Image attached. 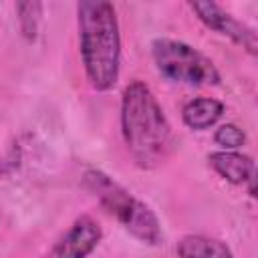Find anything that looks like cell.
Returning <instances> with one entry per match:
<instances>
[{"label":"cell","mask_w":258,"mask_h":258,"mask_svg":"<svg viewBox=\"0 0 258 258\" xmlns=\"http://www.w3.org/2000/svg\"><path fill=\"white\" fill-rule=\"evenodd\" d=\"M20 32L26 40H34L38 34V26L42 20V4L40 2H18L16 4Z\"/></svg>","instance_id":"obj_10"},{"label":"cell","mask_w":258,"mask_h":258,"mask_svg":"<svg viewBox=\"0 0 258 258\" xmlns=\"http://www.w3.org/2000/svg\"><path fill=\"white\" fill-rule=\"evenodd\" d=\"M214 141H216L222 149H226V151H236L238 147L244 145V141H246V133H244L238 125H234V123H226V125H220V127L216 129V133H214Z\"/></svg>","instance_id":"obj_11"},{"label":"cell","mask_w":258,"mask_h":258,"mask_svg":"<svg viewBox=\"0 0 258 258\" xmlns=\"http://www.w3.org/2000/svg\"><path fill=\"white\" fill-rule=\"evenodd\" d=\"M83 185L87 191H91L97 198L103 210L111 214L133 238H137L147 246L161 244L163 232L155 212L145 202L135 198L129 189H125L121 183H117L111 175H107L103 169L97 167L85 169Z\"/></svg>","instance_id":"obj_3"},{"label":"cell","mask_w":258,"mask_h":258,"mask_svg":"<svg viewBox=\"0 0 258 258\" xmlns=\"http://www.w3.org/2000/svg\"><path fill=\"white\" fill-rule=\"evenodd\" d=\"M151 56L157 71L173 83L187 87H208L220 83L216 64L198 48L175 38H155L151 42Z\"/></svg>","instance_id":"obj_4"},{"label":"cell","mask_w":258,"mask_h":258,"mask_svg":"<svg viewBox=\"0 0 258 258\" xmlns=\"http://www.w3.org/2000/svg\"><path fill=\"white\" fill-rule=\"evenodd\" d=\"M81 58L93 89L109 91L119 81L121 34L117 12L105 0H81L77 4Z\"/></svg>","instance_id":"obj_2"},{"label":"cell","mask_w":258,"mask_h":258,"mask_svg":"<svg viewBox=\"0 0 258 258\" xmlns=\"http://www.w3.org/2000/svg\"><path fill=\"white\" fill-rule=\"evenodd\" d=\"M101 238V226L91 216H81L56 240L50 250V258H87L97 248Z\"/></svg>","instance_id":"obj_6"},{"label":"cell","mask_w":258,"mask_h":258,"mask_svg":"<svg viewBox=\"0 0 258 258\" xmlns=\"http://www.w3.org/2000/svg\"><path fill=\"white\" fill-rule=\"evenodd\" d=\"M177 258H234L232 250L210 236L189 234L177 242Z\"/></svg>","instance_id":"obj_9"},{"label":"cell","mask_w":258,"mask_h":258,"mask_svg":"<svg viewBox=\"0 0 258 258\" xmlns=\"http://www.w3.org/2000/svg\"><path fill=\"white\" fill-rule=\"evenodd\" d=\"M224 115V103L212 97H198L183 105L181 119L194 131H206Z\"/></svg>","instance_id":"obj_8"},{"label":"cell","mask_w":258,"mask_h":258,"mask_svg":"<svg viewBox=\"0 0 258 258\" xmlns=\"http://www.w3.org/2000/svg\"><path fill=\"white\" fill-rule=\"evenodd\" d=\"M189 8L198 14V18L212 30H216L222 36H228L232 42L242 46L246 52L256 54L258 52V36L256 30L244 22H240L236 16H232L228 10H224L216 2H189Z\"/></svg>","instance_id":"obj_5"},{"label":"cell","mask_w":258,"mask_h":258,"mask_svg":"<svg viewBox=\"0 0 258 258\" xmlns=\"http://www.w3.org/2000/svg\"><path fill=\"white\" fill-rule=\"evenodd\" d=\"M208 163L212 169L234 185H248L250 196H254V181H256V165L250 155L240 151H214L208 155Z\"/></svg>","instance_id":"obj_7"},{"label":"cell","mask_w":258,"mask_h":258,"mask_svg":"<svg viewBox=\"0 0 258 258\" xmlns=\"http://www.w3.org/2000/svg\"><path fill=\"white\" fill-rule=\"evenodd\" d=\"M121 133L133 161L143 169L165 163L173 149V129L143 81H131L121 95Z\"/></svg>","instance_id":"obj_1"}]
</instances>
